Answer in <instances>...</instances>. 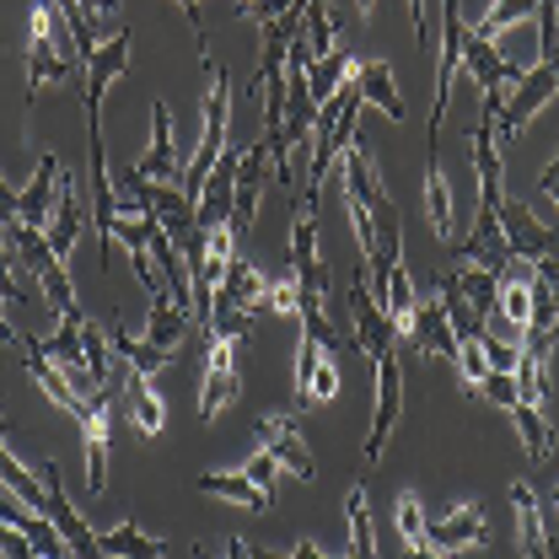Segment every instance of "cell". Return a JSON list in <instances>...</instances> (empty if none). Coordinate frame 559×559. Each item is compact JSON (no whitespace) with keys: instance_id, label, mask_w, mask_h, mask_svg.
<instances>
[{"instance_id":"cell-1","label":"cell","mask_w":559,"mask_h":559,"mask_svg":"<svg viewBox=\"0 0 559 559\" xmlns=\"http://www.w3.org/2000/svg\"><path fill=\"white\" fill-rule=\"evenodd\" d=\"M86 81V70L75 60V44H70L66 22H60V11H55V0H38L33 5V16H27V86H22V97L33 103L49 81Z\"/></svg>"},{"instance_id":"cell-2","label":"cell","mask_w":559,"mask_h":559,"mask_svg":"<svg viewBox=\"0 0 559 559\" xmlns=\"http://www.w3.org/2000/svg\"><path fill=\"white\" fill-rule=\"evenodd\" d=\"M205 70H210L205 130H200V151H194V167H183V194H189V200H200L205 178L215 173V162H221V151H226V140H231V81H226V70L210 60V49H205Z\"/></svg>"},{"instance_id":"cell-3","label":"cell","mask_w":559,"mask_h":559,"mask_svg":"<svg viewBox=\"0 0 559 559\" xmlns=\"http://www.w3.org/2000/svg\"><path fill=\"white\" fill-rule=\"evenodd\" d=\"M399 415H404V355L393 345L388 355H377V409H371V430H366V468L382 463Z\"/></svg>"},{"instance_id":"cell-4","label":"cell","mask_w":559,"mask_h":559,"mask_svg":"<svg viewBox=\"0 0 559 559\" xmlns=\"http://www.w3.org/2000/svg\"><path fill=\"white\" fill-rule=\"evenodd\" d=\"M114 399H119V388H97V393H86V409H81V419H75V430H81V447H86V489H92V495H103V489H108Z\"/></svg>"},{"instance_id":"cell-5","label":"cell","mask_w":559,"mask_h":559,"mask_svg":"<svg viewBox=\"0 0 559 559\" xmlns=\"http://www.w3.org/2000/svg\"><path fill=\"white\" fill-rule=\"evenodd\" d=\"M555 92H559V81H555V70L549 66L522 70V81L511 86V97H506V92L495 97V140H500V145H511L516 130H522L533 114H544V103H549Z\"/></svg>"},{"instance_id":"cell-6","label":"cell","mask_w":559,"mask_h":559,"mask_svg":"<svg viewBox=\"0 0 559 559\" xmlns=\"http://www.w3.org/2000/svg\"><path fill=\"white\" fill-rule=\"evenodd\" d=\"M349 334H355V349L360 355H388V349L399 345V323L388 318V307L371 296V285H366V264L355 270V285H349Z\"/></svg>"},{"instance_id":"cell-7","label":"cell","mask_w":559,"mask_h":559,"mask_svg":"<svg viewBox=\"0 0 559 559\" xmlns=\"http://www.w3.org/2000/svg\"><path fill=\"white\" fill-rule=\"evenodd\" d=\"M463 38H468V22H463V5H457V0H441V60H436V103H430V145L441 140V124H447V103H452V75L463 70Z\"/></svg>"},{"instance_id":"cell-8","label":"cell","mask_w":559,"mask_h":559,"mask_svg":"<svg viewBox=\"0 0 559 559\" xmlns=\"http://www.w3.org/2000/svg\"><path fill=\"white\" fill-rule=\"evenodd\" d=\"M44 516L55 522V533L70 544V555H75V559H103V549H97V533L86 527V516H81V511L66 500V479H60V463H55V457L44 463Z\"/></svg>"},{"instance_id":"cell-9","label":"cell","mask_w":559,"mask_h":559,"mask_svg":"<svg viewBox=\"0 0 559 559\" xmlns=\"http://www.w3.org/2000/svg\"><path fill=\"white\" fill-rule=\"evenodd\" d=\"M270 156H275V145L270 140H259V145H248L242 156H237V183H231V237L237 231H253V215H259V200H264V183H270Z\"/></svg>"},{"instance_id":"cell-10","label":"cell","mask_w":559,"mask_h":559,"mask_svg":"<svg viewBox=\"0 0 559 559\" xmlns=\"http://www.w3.org/2000/svg\"><path fill=\"white\" fill-rule=\"evenodd\" d=\"M500 237H506L511 259H527V264L559 259V231H549L522 200H500Z\"/></svg>"},{"instance_id":"cell-11","label":"cell","mask_w":559,"mask_h":559,"mask_svg":"<svg viewBox=\"0 0 559 559\" xmlns=\"http://www.w3.org/2000/svg\"><path fill=\"white\" fill-rule=\"evenodd\" d=\"M130 44H135V33L130 27H114L103 44H97V55L86 60V130H103V92H108V81L114 75H124L130 66Z\"/></svg>"},{"instance_id":"cell-12","label":"cell","mask_w":559,"mask_h":559,"mask_svg":"<svg viewBox=\"0 0 559 559\" xmlns=\"http://www.w3.org/2000/svg\"><path fill=\"white\" fill-rule=\"evenodd\" d=\"M205 377H200V419H215L237 393H242V377H237V340H205Z\"/></svg>"},{"instance_id":"cell-13","label":"cell","mask_w":559,"mask_h":559,"mask_svg":"<svg viewBox=\"0 0 559 559\" xmlns=\"http://www.w3.org/2000/svg\"><path fill=\"white\" fill-rule=\"evenodd\" d=\"M404 334H409V355H447V360L457 366L463 340L452 334V318H447L441 296H415V312H409Z\"/></svg>"},{"instance_id":"cell-14","label":"cell","mask_w":559,"mask_h":559,"mask_svg":"<svg viewBox=\"0 0 559 559\" xmlns=\"http://www.w3.org/2000/svg\"><path fill=\"white\" fill-rule=\"evenodd\" d=\"M425 544L447 559L457 555V549H479V544H485V506H479V500H463V506H452L447 516L425 522Z\"/></svg>"},{"instance_id":"cell-15","label":"cell","mask_w":559,"mask_h":559,"mask_svg":"<svg viewBox=\"0 0 559 559\" xmlns=\"http://www.w3.org/2000/svg\"><path fill=\"white\" fill-rule=\"evenodd\" d=\"M140 178L151 183H167V178H183V162H178V135H173V108L167 103H151V151L135 162Z\"/></svg>"},{"instance_id":"cell-16","label":"cell","mask_w":559,"mask_h":559,"mask_svg":"<svg viewBox=\"0 0 559 559\" xmlns=\"http://www.w3.org/2000/svg\"><path fill=\"white\" fill-rule=\"evenodd\" d=\"M259 430H264V452L275 457L280 468H290L301 485H312V479H318V463H312V452H307V441H301L296 419H290V415H270Z\"/></svg>"},{"instance_id":"cell-17","label":"cell","mask_w":559,"mask_h":559,"mask_svg":"<svg viewBox=\"0 0 559 559\" xmlns=\"http://www.w3.org/2000/svg\"><path fill=\"white\" fill-rule=\"evenodd\" d=\"M463 70L479 81V92H506V86H516L522 81V66H511L489 38H479L474 27H468V38H463Z\"/></svg>"},{"instance_id":"cell-18","label":"cell","mask_w":559,"mask_h":559,"mask_svg":"<svg viewBox=\"0 0 559 559\" xmlns=\"http://www.w3.org/2000/svg\"><path fill=\"white\" fill-rule=\"evenodd\" d=\"M264 296H270V280L259 275L248 259L231 253L226 275L215 285V301H221V307H237V312H248V318H264Z\"/></svg>"},{"instance_id":"cell-19","label":"cell","mask_w":559,"mask_h":559,"mask_svg":"<svg viewBox=\"0 0 559 559\" xmlns=\"http://www.w3.org/2000/svg\"><path fill=\"white\" fill-rule=\"evenodd\" d=\"M511 506H516V533H522V559H559V538L538 516V495L527 479L511 485Z\"/></svg>"},{"instance_id":"cell-20","label":"cell","mask_w":559,"mask_h":559,"mask_svg":"<svg viewBox=\"0 0 559 559\" xmlns=\"http://www.w3.org/2000/svg\"><path fill=\"white\" fill-rule=\"evenodd\" d=\"M549 360H555V329L549 334H522V355H516L522 404H544L549 399Z\"/></svg>"},{"instance_id":"cell-21","label":"cell","mask_w":559,"mask_h":559,"mask_svg":"<svg viewBox=\"0 0 559 559\" xmlns=\"http://www.w3.org/2000/svg\"><path fill=\"white\" fill-rule=\"evenodd\" d=\"M349 81H355V92H360L366 108H382L393 124L409 119V108H404V97H399V81H393V66H388V60H366V66H355Z\"/></svg>"},{"instance_id":"cell-22","label":"cell","mask_w":559,"mask_h":559,"mask_svg":"<svg viewBox=\"0 0 559 559\" xmlns=\"http://www.w3.org/2000/svg\"><path fill=\"white\" fill-rule=\"evenodd\" d=\"M16 200H22V210H16V215H22L27 226H38V231L49 226L55 200H60V156H55V151H44V156H38V173H33V183H27Z\"/></svg>"},{"instance_id":"cell-23","label":"cell","mask_w":559,"mask_h":559,"mask_svg":"<svg viewBox=\"0 0 559 559\" xmlns=\"http://www.w3.org/2000/svg\"><path fill=\"white\" fill-rule=\"evenodd\" d=\"M108 345H114V355H119L130 371H140V377H156V371L178 355V349H156L151 340H135V334L119 323V312H108Z\"/></svg>"},{"instance_id":"cell-24","label":"cell","mask_w":559,"mask_h":559,"mask_svg":"<svg viewBox=\"0 0 559 559\" xmlns=\"http://www.w3.org/2000/svg\"><path fill=\"white\" fill-rule=\"evenodd\" d=\"M145 323H151L145 340H151L156 349H178L183 345V334H189V312H183L167 290H151V318H145Z\"/></svg>"},{"instance_id":"cell-25","label":"cell","mask_w":559,"mask_h":559,"mask_svg":"<svg viewBox=\"0 0 559 559\" xmlns=\"http://www.w3.org/2000/svg\"><path fill=\"white\" fill-rule=\"evenodd\" d=\"M452 285L463 290V301L474 307V318L485 323L489 312L500 307V290H506V275H495V270H479V264H468L463 275H452Z\"/></svg>"},{"instance_id":"cell-26","label":"cell","mask_w":559,"mask_h":559,"mask_svg":"<svg viewBox=\"0 0 559 559\" xmlns=\"http://www.w3.org/2000/svg\"><path fill=\"white\" fill-rule=\"evenodd\" d=\"M200 489H205V495H221V500H237V506H248L253 516H264V511L275 506V495H264V489L253 485L248 474H200Z\"/></svg>"},{"instance_id":"cell-27","label":"cell","mask_w":559,"mask_h":559,"mask_svg":"<svg viewBox=\"0 0 559 559\" xmlns=\"http://www.w3.org/2000/svg\"><path fill=\"white\" fill-rule=\"evenodd\" d=\"M103 559H162V538H145L135 522H119L114 533H97Z\"/></svg>"},{"instance_id":"cell-28","label":"cell","mask_w":559,"mask_h":559,"mask_svg":"<svg viewBox=\"0 0 559 559\" xmlns=\"http://www.w3.org/2000/svg\"><path fill=\"white\" fill-rule=\"evenodd\" d=\"M124 404H130V419H135L140 436H156L167 415H162V399H156V388H151V377H140L130 371V382H124Z\"/></svg>"},{"instance_id":"cell-29","label":"cell","mask_w":559,"mask_h":559,"mask_svg":"<svg viewBox=\"0 0 559 559\" xmlns=\"http://www.w3.org/2000/svg\"><path fill=\"white\" fill-rule=\"evenodd\" d=\"M425 210H430L436 237H447V242H452V189H447V178H441L436 145H430V156H425Z\"/></svg>"},{"instance_id":"cell-30","label":"cell","mask_w":559,"mask_h":559,"mask_svg":"<svg viewBox=\"0 0 559 559\" xmlns=\"http://www.w3.org/2000/svg\"><path fill=\"white\" fill-rule=\"evenodd\" d=\"M349 75H355V60H345L340 49H334V55H323V60H307V86H312V103L340 97V86H349Z\"/></svg>"},{"instance_id":"cell-31","label":"cell","mask_w":559,"mask_h":559,"mask_svg":"<svg viewBox=\"0 0 559 559\" xmlns=\"http://www.w3.org/2000/svg\"><path fill=\"white\" fill-rule=\"evenodd\" d=\"M506 415H511V425H516V436H522L527 457H533V463H544V457H549V447H555V430H549V419L538 415V404H511Z\"/></svg>"},{"instance_id":"cell-32","label":"cell","mask_w":559,"mask_h":559,"mask_svg":"<svg viewBox=\"0 0 559 559\" xmlns=\"http://www.w3.org/2000/svg\"><path fill=\"white\" fill-rule=\"evenodd\" d=\"M0 485L11 489L16 500H27L33 511H44V479H33V474H27V468L5 452V415H0Z\"/></svg>"},{"instance_id":"cell-33","label":"cell","mask_w":559,"mask_h":559,"mask_svg":"<svg viewBox=\"0 0 559 559\" xmlns=\"http://www.w3.org/2000/svg\"><path fill=\"white\" fill-rule=\"evenodd\" d=\"M349 559H377V533L366 511V485H349Z\"/></svg>"},{"instance_id":"cell-34","label":"cell","mask_w":559,"mask_h":559,"mask_svg":"<svg viewBox=\"0 0 559 559\" xmlns=\"http://www.w3.org/2000/svg\"><path fill=\"white\" fill-rule=\"evenodd\" d=\"M527 16H538V0H489V11H485V22L474 27L479 38H500L506 27H516V22H527Z\"/></svg>"},{"instance_id":"cell-35","label":"cell","mask_w":559,"mask_h":559,"mask_svg":"<svg viewBox=\"0 0 559 559\" xmlns=\"http://www.w3.org/2000/svg\"><path fill=\"white\" fill-rule=\"evenodd\" d=\"M301 38H307L312 60L334 55V16H329V5H323V0H312V11H307V27H301Z\"/></svg>"},{"instance_id":"cell-36","label":"cell","mask_w":559,"mask_h":559,"mask_svg":"<svg viewBox=\"0 0 559 559\" xmlns=\"http://www.w3.org/2000/svg\"><path fill=\"white\" fill-rule=\"evenodd\" d=\"M533 285V323H527V334H549L559 323V296H555V285L544 275H533L527 280Z\"/></svg>"},{"instance_id":"cell-37","label":"cell","mask_w":559,"mask_h":559,"mask_svg":"<svg viewBox=\"0 0 559 559\" xmlns=\"http://www.w3.org/2000/svg\"><path fill=\"white\" fill-rule=\"evenodd\" d=\"M500 312L527 334V323H533V285H527V280H506V290H500Z\"/></svg>"},{"instance_id":"cell-38","label":"cell","mask_w":559,"mask_h":559,"mask_svg":"<svg viewBox=\"0 0 559 559\" xmlns=\"http://www.w3.org/2000/svg\"><path fill=\"white\" fill-rule=\"evenodd\" d=\"M474 393H485L495 409H511V404H522V388H516V371H485V382L474 388Z\"/></svg>"},{"instance_id":"cell-39","label":"cell","mask_w":559,"mask_h":559,"mask_svg":"<svg viewBox=\"0 0 559 559\" xmlns=\"http://www.w3.org/2000/svg\"><path fill=\"white\" fill-rule=\"evenodd\" d=\"M393 516H399V533H404V549H415V544H425V511H419V500H415V495H404Z\"/></svg>"},{"instance_id":"cell-40","label":"cell","mask_w":559,"mask_h":559,"mask_svg":"<svg viewBox=\"0 0 559 559\" xmlns=\"http://www.w3.org/2000/svg\"><path fill=\"white\" fill-rule=\"evenodd\" d=\"M485 371H489L485 345H479V340H463V349H457V377H463L468 388H479V382H485Z\"/></svg>"},{"instance_id":"cell-41","label":"cell","mask_w":559,"mask_h":559,"mask_svg":"<svg viewBox=\"0 0 559 559\" xmlns=\"http://www.w3.org/2000/svg\"><path fill=\"white\" fill-rule=\"evenodd\" d=\"M242 474L253 479V485L264 489V495H275V479H280V463L270 457V452H253L248 463H242Z\"/></svg>"},{"instance_id":"cell-42","label":"cell","mask_w":559,"mask_h":559,"mask_svg":"<svg viewBox=\"0 0 559 559\" xmlns=\"http://www.w3.org/2000/svg\"><path fill=\"white\" fill-rule=\"evenodd\" d=\"M340 393V371H334V355H323V366H318V377H312V404H323V399H334Z\"/></svg>"},{"instance_id":"cell-43","label":"cell","mask_w":559,"mask_h":559,"mask_svg":"<svg viewBox=\"0 0 559 559\" xmlns=\"http://www.w3.org/2000/svg\"><path fill=\"white\" fill-rule=\"evenodd\" d=\"M242 11H248V22H259V27H270L275 16H285V11H290V0H248Z\"/></svg>"},{"instance_id":"cell-44","label":"cell","mask_w":559,"mask_h":559,"mask_svg":"<svg viewBox=\"0 0 559 559\" xmlns=\"http://www.w3.org/2000/svg\"><path fill=\"white\" fill-rule=\"evenodd\" d=\"M75 5H81V11L97 22V33L108 38V16H119V0H75Z\"/></svg>"},{"instance_id":"cell-45","label":"cell","mask_w":559,"mask_h":559,"mask_svg":"<svg viewBox=\"0 0 559 559\" xmlns=\"http://www.w3.org/2000/svg\"><path fill=\"white\" fill-rule=\"evenodd\" d=\"M538 194H544V200H555V205H559V145H555V162H549V167L538 173Z\"/></svg>"},{"instance_id":"cell-46","label":"cell","mask_w":559,"mask_h":559,"mask_svg":"<svg viewBox=\"0 0 559 559\" xmlns=\"http://www.w3.org/2000/svg\"><path fill=\"white\" fill-rule=\"evenodd\" d=\"M16 210H22V200H16V189H11V183L0 178V226H11V221H22Z\"/></svg>"},{"instance_id":"cell-47","label":"cell","mask_w":559,"mask_h":559,"mask_svg":"<svg viewBox=\"0 0 559 559\" xmlns=\"http://www.w3.org/2000/svg\"><path fill=\"white\" fill-rule=\"evenodd\" d=\"M533 275H544L549 285H555V296H559V259H538V264H533Z\"/></svg>"},{"instance_id":"cell-48","label":"cell","mask_w":559,"mask_h":559,"mask_svg":"<svg viewBox=\"0 0 559 559\" xmlns=\"http://www.w3.org/2000/svg\"><path fill=\"white\" fill-rule=\"evenodd\" d=\"M290 559H329V555H323V549H318L312 538H301V544H296V555H290Z\"/></svg>"},{"instance_id":"cell-49","label":"cell","mask_w":559,"mask_h":559,"mask_svg":"<svg viewBox=\"0 0 559 559\" xmlns=\"http://www.w3.org/2000/svg\"><path fill=\"white\" fill-rule=\"evenodd\" d=\"M404 559H447V555H436L430 544H415V549H404Z\"/></svg>"},{"instance_id":"cell-50","label":"cell","mask_w":559,"mask_h":559,"mask_svg":"<svg viewBox=\"0 0 559 559\" xmlns=\"http://www.w3.org/2000/svg\"><path fill=\"white\" fill-rule=\"evenodd\" d=\"M16 340H22V334H16V329L5 323V312H0V345H11V349H16Z\"/></svg>"},{"instance_id":"cell-51","label":"cell","mask_w":559,"mask_h":559,"mask_svg":"<svg viewBox=\"0 0 559 559\" xmlns=\"http://www.w3.org/2000/svg\"><path fill=\"white\" fill-rule=\"evenodd\" d=\"M371 5H377V0H355V11H360V16H371Z\"/></svg>"},{"instance_id":"cell-52","label":"cell","mask_w":559,"mask_h":559,"mask_svg":"<svg viewBox=\"0 0 559 559\" xmlns=\"http://www.w3.org/2000/svg\"><path fill=\"white\" fill-rule=\"evenodd\" d=\"M194 559H210V555H205V549H200V544H194Z\"/></svg>"},{"instance_id":"cell-53","label":"cell","mask_w":559,"mask_h":559,"mask_svg":"<svg viewBox=\"0 0 559 559\" xmlns=\"http://www.w3.org/2000/svg\"><path fill=\"white\" fill-rule=\"evenodd\" d=\"M555 511H559V489H555Z\"/></svg>"}]
</instances>
